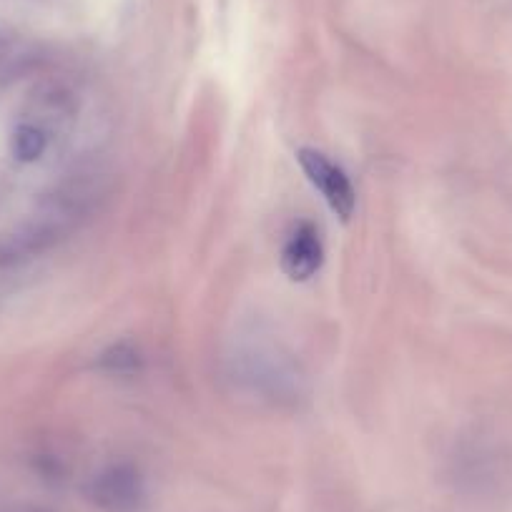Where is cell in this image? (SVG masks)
I'll use <instances>...</instances> for the list:
<instances>
[{
    "instance_id": "5",
    "label": "cell",
    "mask_w": 512,
    "mask_h": 512,
    "mask_svg": "<svg viewBox=\"0 0 512 512\" xmlns=\"http://www.w3.org/2000/svg\"><path fill=\"white\" fill-rule=\"evenodd\" d=\"M13 151L21 161H36L46 151V136L36 126H21L13 139Z\"/></svg>"
},
{
    "instance_id": "6",
    "label": "cell",
    "mask_w": 512,
    "mask_h": 512,
    "mask_svg": "<svg viewBox=\"0 0 512 512\" xmlns=\"http://www.w3.org/2000/svg\"><path fill=\"white\" fill-rule=\"evenodd\" d=\"M101 364L108 369V372L128 374V372H134V369H139V354L128 347V344H118V347L108 349V352L103 354Z\"/></svg>"
},
{
    "instance_id": "2",
    "label": "cell",
    "mask_w": 512,
    "mask_h": 512,
    "mask_svg": "<svg viewBox=\"0 0 512 512\" xmlns=\"http://www.w3.org/2000/svg\"><path fill=\"white\" fill-rule=\"evenodd\" d=\"M241 364V382L254 392H264L269 397H287L294 392L297 384V372L287 357L272 347H249L244 354L236 357Z\"/></svg>"
},
{
    "instance_id": "1",
    "label": "cell",
    "mask_w": 512,
    "mask_h": 512,
    "mask_svg": "<svg viewBox=\"0 0 512 512\" xmlns=\"http://www.w3.org/2000/svg\"><path fill=\"white\" fill-rule=\"evenodd\" d=\"M88 497L103 512H136L146 500L144 477L128 462L108 465L88 482Z\"/></svg>"
},
{
    "instance_id": "3",
    "label": "cell",
    "mask_w": 512,
    "mask_h": 512,
    "mask_svg": "<svg viewBox=\"0 0 512 512\" xmlns=\"http://www.w3.org/2000/svg\"><path fill=\"white\" fill-rule=\"evenodd\" d=\"M299 164H302L309 181L322 191L329 209L342 221H349V216L354 214V206H357V196H354V189L347 176H344V171L314 149L299 151Z\"/></svg>"
},
{
    "instance_id": "4",
    "label": "cell",
    "mask_w": 512,
    "mask_h": 512,
    "mask_svg": "<svg viewBox=\"0 0 512 512\" xmlns=\"http://www.w3.org/2000/svg\"><path fill=\"white\" fill-rule=\"evenodd\" d=\"M322 264V241L312 224H302L287 241L282 254V267L294 282L314 277Z\"/></svg>"
}]
</instances>
